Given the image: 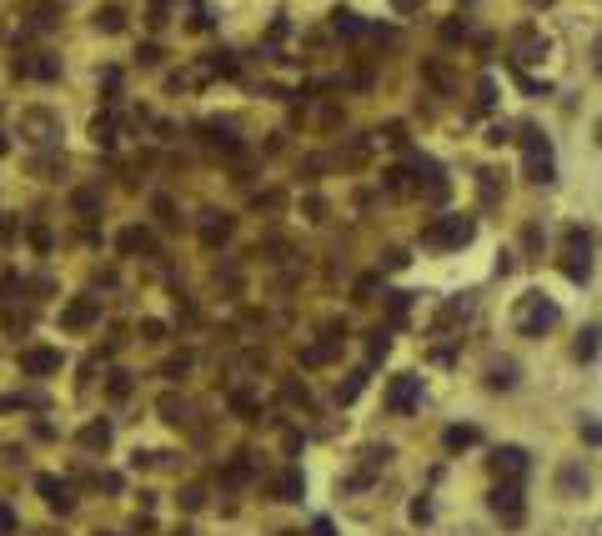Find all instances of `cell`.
Returning <instances> with one entry per match:
<instances>
[{"instance_id":"1","label":"cell","mask_w":602,"mask_h":536,"mask_svg":"<svg viewBox=\"0 0 602 536\" xmlns=\"http://www.w3.org/2000/svg\"><path fill=\"white\" fill-rule=\"evenodd\" d=\"M557 266H562V276L567 281H587L592 276V231L587 226H562V236H557Z\"/></svg>"},{"instance_id":"2","label":"cell","mask_w":602,"mask_h":536,"mask_svg":"<svg viewBox=\"0 0 602 536\" xmlns=\"http://www.w3.org/2000/svg\"><path fill=\"white\" fill-rule=\"evenodd\" d=\"M557 321H562V311H557V301L542 296V291H527V296L517 301V311H512V326H517V336H527V341H542L547 331H557Z\"/></svg>"},{"instance_id":"3","label":"cell","mask_w":602,"mask_h":536,"mask_svg":"<svg viewBox=\"0 0 602 536\" xmlns=\"http://www.w3.org/2000/svg\"><path fill=\"white\" fill-rule=\"evenodd\" d=\"M517 141H522V176L532 186H552L557 181V151H552V141L537 126H522Z\"/></svg>"},{"instance_id":"4","label":"cell","mask_w":602,"mask_h":536,"mask_svg":"<svg viewBox=\"0 0 602 536\" xmlns=\"http://www.w3.org/2000/svg\"><path fill=\"white\" fill-rule=\"evenodd\" d=\"M472 236H477L472 216H437L432 226H422V246L427 251H462Z\"/></svg>"},{"instance_id":"5","label":"cell","mask_w":602,"mask_h":536,"mask_svg":"<svg viewBox=\"0 0 602 536\" xmlns=\"http://www.w3.org/2000/svg\"><path fill=\"white\" fill-rule=\"evenodd\" d=\"M487 506H492V516H497L507 531H517V526L527 521V501H522V486H512V481H497V486L487 491Z\"/></svg>"},{"instance_id":"6","label":"cell","mask_w":602,"mask_h":536,"mask_svg":"<svg viewBox=\"0 0 602 536\" xmlns=\"http://www.w3.org/2000/svg\"><path fill=\"white\" fill-rule=\"evenodd\" d=\"M21 136L31 146H56L61 141V116L56 111H21Z\"/></svg>"},{"instance_id":"7","label":"cell","mask_w":602,"mask_h":536,"mask_svg":"<svg viewBox=\"0 0 602 536\" xmlns=\"http://www.w3.org/2000/svg\"><path fill=\"white\" fill-rule=\"evenodd\" d=\"M527 471H532V456H527L522 446H497V451H492V476H497V481L522 486V481H527Z\"/></svg>"},{"instance_id":"8","label":"cell","mask_w":602,"mask_h":536,"mask_svg":"<svg viewBox=\"0 0 602 536\" xmlns=\"http://www.w3.org/2000/svg\"><path fill=\"white\" fill-rule=\"evenodd\" d=\"M547 51H552V46H547V36H542L537 26H522V31L512 36V66H517V71H522V66H537Z\"/></svg>"},{"instance_id":"9","label":"cell","mask_w":602,"mask_h":536,"mask_svg":"<svg viewBox=\"0 0 602 536\" xmlns=\"http://www.w3.org/2000/svg\"><path fill=\"white\" fill-rule=\"evenodd\" d=\"M417 401H422V376H397L392 386H387V411L392 416H412L417 411Z\"/></svg>"},{"instance_id":"10","label":"cell","mask_w":602,"mask_h":536,"mask_svg":"<svg viewBox=\"0 0 602 536\" xmlns=\"http://www.w3.org/2000/svg\"><path fill=\"white\" fill-rule=\"evenodd\" d=\"M342 341H347V326H327L322 331V341H312V346H301V366H327L337 351H342Z\"/></svg>"},{"instance_id":"11","label":"cell","mask_w":602,"mask_h":536,"mask_svg":"<svg viewBox=\"0 0 602 536\" xmlns=\"http://www.w3.org/2000/svg\"><path fill=\"white\" fill-rule=\"evenodd\" d=\"M16 76H26V81H56L61 76V56H51V51L16 56Z\"/></svg>"},{"instance_id":"12","label":"cell","mask_w":602,"mask_h":536,"mask_svg":"<svg viewBox=\"0 0 602 536\" xmlns=\"http://www.w3.org/2000/svg\"><path fill=\"white\" fill-rule=\"evenodd\" d=\"M101 321V296H76L66 311H61V326L66 331H91Z\"/></svg>"},{"instance_id":"13","label":"cell","mask_w":602,"mask_h":536,"mask_svg":"<svg viewBox=\"0 0 602 536\" xmlns=\"http://www.w3.org/2000/svg\"><path fill=\"white\" fill-rule=\"evenodd\" d=\"M61 361H66V356H61L56 346H26V351H21V371H26V376H56Z\"/></svg>"},{"instance_id":"14","label":"cell","mask_w":602,"mask_h":536,"mask_svg":"<svg viewBox=\"0 0 602 536\" xmlns=\"http://www.w3.org/2000/svg\"><path fill=\"white\" fill-rule=\"evenodd\" d=\"M196 231H201V246H221V241H231V231H236V221L226 216V211H201V221H196Z\"/></svg>"},{"instance_id":"15","label":"cell","mask_w":602,"mask_h":536,"mask_svg":"<svg viewBox=\"0 0 602 536\" xmlns=\"http://www.w3.org/2000/svg\"><path fill=\"white\" fill-rule=\"evenodd\" d=\"M36 491H41V496H46V506H51V511H61V516L76 506L71 481H61V476H51V471H41V476H36Z\"/></svg>"},{"instance_id":"16","label":"cell","mask_w":602,"mask_h":536,"mask_svg":"<svg viewBox=\"0 0 602 536\" xmlns=\"http://www.w3.org/2000/svg\"><path fill=\"white\" fill-rule=\"evenodd\" d=\"M116 246H121V256H151V251H156V236H151L146 226H126V231L116 236Z\"/></svg>"},{"instance_id":"17","label":"cell","mask_w":602,"mask_h":536,"mask_svg":"<svg viewBox=\"0 0 602 536\" xmlns=\"http://www.w3.org/2000/svg\"><path fill=\"white\" fill-rule=\"evenodd\" d=\"M76 441H81V451H106L111 446V421L101 416V421H86L81 431H76Z\"/></svg>"},{"instance_id":"18","label":"cell","mask_w":602,"mask_h":536,"mask_svg":"<svg viewBox=\"0 0 602 536\" xmlns=\"http://www.w3.org/2000/svg\"><path fill=\"white\" fill-rule=\"evenodd\" d=\"M512 386H517V361H512V356L492 361V366H487V391H512Z\"/></svg>"},{"instance_id":"19","label":"cell","mask_w":602,"mask_h":536,"mask_svg":"<svg viewBox=\"0 0 602 536\" xmlns=\"http://www.w3.org/2000/svg\"><path fill=\"white\" fill-rule=\"evenodd\" d=\"M246 481H251V451H236L221 466V486H246Z\"/></svg>"},{"instance_id":"20","label":"cell","mask_w":602,"mask_h":536,"mask_svg":"<svg viewBox=\"0 0 602 536\" xmlns=\"http://www.w3.org/2000/svg\"><path fill=\"white\" fill-rule=\"evenodd\" d=\"M301 491H307V476H301L296 466H286L276 476V501H301Z\"/></svg>"},{"instance_id":"21","label":"cell","mask_w":602,"mask_h":536,"mask_svg":"<svg viewBox=\"0 0 602 536\" xmlns=\"http://www.w3.org/2000/svg\"><path fill=\"white\" fill-rule=\"evenodd\" d=\"M16 406H26V411H46L51 396H46V391H11V396H0V411H16Z\"/></svg>"},{"instance_id":"22","label":"cell","mask_w":602,"mask_h":536,"mask_svg":"<svg viewBox=\"0 0 602 536\" xmlns=\"http://www.w3.org/2000/svg\"><path fill=\"white\" fill-rule=\"evenodd\" d=\"M156 411H161L171 426H186V421H191V401H186V396H176V391H171V396H161V401H156Z\"/></svg>"},{"instance_id":"23","label":"cell","mask_w":602,"mask_h":536,"mask_svg":"<svg viewBox=\"0 0 602 536\" xmlns=\"http://www.w3.org/2000/svg\"><path fill=\"white\" fill-rule=\"evenodd\" d=\"M477 441H482L477 426H447V431H442V446H447V451H467V446H477Z\"/></svg>"},{"instance_id":"24","label":"cell","mask_w":602,"mask_h":536,"mask_svg":"<svg viewBox=\"0 0 602 536\" xmlns=\"http://www.w3.org/2000/svg\"><path fill=\"white\" fill-rule=\"evenodd\" d=\"M116 131H121V126H116V116H111V111L91 121V141H96L101 151H111V146H116Z\"/></svg>"},{"instance_id":"25","label":"cell","mask_w":602,"mask_h":536,"mask_svg":"<svg viewBox=\"0 0 602 536\" xmlns=\"http://www.w3.org/2000/svg\"><path fill=\"white\" fill-rule=\"evenodd\" d=\"M96 31L121 36V31H126V11H121V6H101V11H96Z\"/></svg>"},{"instance_id":"26","label":"cell","mask_w":602,"mask_h":536,"mask_svg":"<svg viewBox=\"0 0 602 536\" xmlns=\"http://www.w3.org/2000/svg\"><path fill=\"white\" fill-rule=\"evenodd\" d=\"M332 31H337V36H367L372 26H367L357 11H337V16H332Z\"/></svg>"},{"instance_id":"27","label":"cell","mask_w":602,"mask_h":536,"mask_svg":"<svg viewBox=\"0 0 602 536\" xmlns=\"http://www.w3.org/2000/svg\"><path fill=\"white\" fill-rule=\"evenodd\" d=\"M557 491H562V496H582V491H587V471H582V466H562Z\"/></svg>"},{"instance_id":"28","label":"cell","mask_w":602,"mask_h":536,"mask_svg":"<svg viewBox=\"0 0 602 536\" xmlns=\"http://www.w3.org/2000/svg\"><path fill=\"white\" fill-rule=\"evenodd\" d=\"M206 141H211V146H226V151H241L236 131H231V126H221V121H206Z\"/></svg>"},{"instance_id":"29","label":"cell","mask_w":602,"mask_h":536,"mask_svg":"<svg viewBox=\"0 0 602 536\" xmlns=\"http://www.w3.org/2000/svg\"><path fill=\"white\" fill-rule=\"evenodd\" d=\"M477 191H482V206H497V201H502V181H497V171H477Z\"/></svg>"},{"instance_id":"30","label":"cell","mask_w":602,"mask_h":536,"mask_svg":"<svg viewBox=\"0 0 602 536\" xmlns=\"http://www.w3.org/2000/svg\"><path fill=\"white\" fill-rule=\"evenodd\" d=\"M362 386H367V366H362V371H352V376H347V381L337 386V406L357 401V396H362Z\"/></svg>"},{"instance_id":"31","label":"cell","mask_w":602,"mask_h":536,"mask_svg":"<svg viewBox=\"0 0 602 536\" xmlns=\"http://www.w3.org/2000/svg\"><path fill=\"white\" fill-rule=\"evenodd\" d=\"M231 411H236L241 421H261V401H256V396H246V391H236V396H231Z\"/></svg>"},{"instance_id":"32","label":"cell","mask_w":602,"mask_h":536,"mask_svg":"<svg viewBox=\"0 0 602 536\" xmlns=\"http://www.w3.org/2000/svg\"><path fill=\"white\" fill-rule=\"evenodd\" d=\"M377 291H382V271H372V276H362V281L352 286V301H377Z\"/></svg>"},{"instance_id":"33","label":"cell","mask_w":602,"mask_h":536,"mask_svg":"<svg viewBox=\"0 0 602 536\" xmlns=\"http://www.w3.org/2000/svg\"><path fill=\"white\" fill-rule=\"evenodd\" d=\"M597 336H602L597 326H582V336H577V346H572L577 361H592V356H597Z\"/></svg>"},{"instance_id":"34","label":"cell","mask_w":602,"mask_h":536,"mask_svg":"<svg viewBox=\"0 0 602 536\" xmlns=\"http://www.w3.org/2000/svg\"><path fill=\"white\" fill-rule=\"evenodd\" d=\"M387 311H392V321L402 326V321H407V311H412V291H392V301H387Z\"/></svg>"},{"instance_id":"35","label":"cell","mask_w":602,"mask_h":536,"mask_svg":"<svg viewBox=\"0 0 602 536\" xmlns=\"http://www.w3.org/2000/svg\"><path fill=\"white\" fill-rule=\"evenodd\" d=\"M186 371H191V356H186V351H181V356H171V361L161 366V376H166V381H181Z\"/></svg>"},{"instance_id":"36","label":"cell","mask_w":602,"mask_h":536,"mask_svg":"<svg viewBox=\"0 0 602 536\" xmlns=\"http://www.w3.org/2000/svg\"><path fill=\"white\" fill-rule=\"evenodd\" d=\"M106 391H111V401H126V396H131V376H126V371H111Z\"/></svg>"},{"instance_id":"37","label":"cell","mask_w":602,"mask_h":536,"mask_svg":"<svg viewBox=\"0 0 602 536\" xmlns=\"http://www.w3.org/2000/svg\"><path fill=\"white\" fill-rule=\"evenodd\" d=\"M387 351H392V336H387V331H372V341H367V356H372V361H382Z\"/></svg>"},{"instance_id":"38","label":"cell","mask_w":602,"mask_h":536,"mask_svg":"<svg viewBox=\"0 0 602 536\" xmlns=\"http://www.w3.org/2000/svg\"><path fill=\"white\" fill-rule=\"evenodd\" d=\"M176 501H181L186 511H201V506H206V491H201V486H181V496H176Z\"/></svg>"},{"instance_id":"39","label":"cell","mask_w":602,"mask_h":536,"mask_svg":"<svg viewBox=\"0 0 602 536\" xmlns=\"http://www.w3.org/2000/svg\"><path fill=\"white\" fill-rule=\"evenodd\" d=\"M76 211H81V216H96V211H101V196H96V191H76Z\"/></svg>"},{"instance_id":"40","label":"cell","mask_w":602,"mask_h":536,"mask_svg":"<svg viewBox=\"0 0 602 536\" xmlns=\"http://www.w3.org/2000/svg\"><path fill=\"white\" fill-rule=\"evenodd\" d=\"M407 261H412V256H407L402 246H392V251H382V271H402Z\"/></svg>"},{"instance_id":"41","label":"cell","mask_w":602,"mask_h":536,"mask_svg":"<svg viewBox=\"0 0 602 536\" xmlns=\"http://www.w3.org/2000/svg\"><path fill=\"white\" fill-rule=\"evenodd\" d=\"M146 21H151V26H166V21H171V0H151Z\"/></svg>"},{"instance_id":"42","label":"cell","mask_w":602,"mask_h":536,"mask_svg":"<svg viewBox=\"0 0 602 536\" xmlns=\"http://www.w3.org/2000/svg\"><path fill=\"white\" fill-rule=\"evenodd\" d=\"M51 26H56V11H51V6L31 11V31H51Z\"/></svg>"},{"instance_id":"43","label":"cell","mask_w":602,"mask_h":536,"mask_svg":"<svg viewBox=\"0 0 602 536\" xmlns=\"http://www.w3.org/2000/svg\"><path fill=\"white\" fill-rule=\"evenodd\" d=\"M377 136H382L387 146H407V126H397V121H392V126H382Z\"/></svg>"},{"instance_id":"44","label":"cell","mask_w":602,"mask_h":536,"mask_svg":"<svg viewBox=\"0 0 602 536\" xmlns=\"http://www.w3.org/2000/svg\"><path fill=\"white\" fill-rule=\"evenodd\" d=\"M582 441H592V446H602V421H592V416H582Z\"/></svg>"},{"instance_id":"45","label":"cell","mask_w":602,"mask_h":536,"mask_svg":"<svg viewBox=\"0 0 602 536\" xmlns=\"http://www.w3.org/2000/svg\"><path fill=\"white\" fill-rule=\"evenodd\" d=\"M0 326H6V331H26L31 316H26V311H21V316H16V311H0Z\"/></svg>"},{"instance_id":"46","label":"cell","mask_w":602,"mask_h":536,"mask_svg":"<svg viewBox=\"0 0 602 536\" xmlns=\"http://www.w3.org/2000/svg\"><path fill=\"white\" fill-rule=\"evenodd\" d=\"M517 86H522L527 96H547V81H532L527 71H517Z\"/></svg>"},{"instance_id":"47","label":"cell","mask_w":602,"mask_h":536,"mask_svg":"<svg viewBox=\"0 0 602 536\" xmlns=\"http://www.w3.org/2000/svg\"><path fill=\"white\" fill-rule=\"evenodd\" d=\"M141 341H166V321H141Z\"/></svg>"},{"instance_id":"48","label":"cell","mask_w":602,"mask_h":536,"mask_svg":"<svg viewBox=\"0 0 602 536\" xmlns=\"http://www.w3.org/2000/svg\"><path fill=\"white\" fill-rule=\"evenodd\" d=\"M0 536H16V511L0 501Z\"/></svg>"},{"instance_id":"49","label":"cell","mask_w":602,"mask_h":536,"mask_svg":"<svg viewBox=\"0 0 602 536\" xmlns=\"http://www.w3.org/2000/svg\"><path fill=\"white\" fill-rule=\"evenodd\" d=\"M462 36H467V21H447L442 26V41H462Z\"/></svg>"},{"instance_id":"50","label":"cell","mask_w":602,"mask_h":536,"mask_svg":"<svg viewBox=\"0 0 602 536\" xmlns=\"http://www.w3.org/2000/svg\"><path fill=\"white\" fill-rule=\"evenodd\" d=\"M136 56H141V66H161V56H166V51H161V46H141Z\"/></svg>"},{"instance_id":"51","label":"cell","mask_w":602,"mask_h":536,"mask_svg":"<svg viewBox=\"0 0 602 536\" xmlns=\"http://www.w3.org/2000/svg\"><path fill=\"white\" fill-rule=\"evenodd\" d=\"M156 216H161V221H166V226H176V206H171V201H166V196H156Z\"/></svg>"},{"instance_id":"52","label":"cell","mask_w":602,"mask_h":536,"mask_svg":"<svg viewBox=\"0 0 602 536\" xmlns=\"http://www.w3.org/2000/svg\"><path fill=\"white\" fill-rule=\"evenodd\" d=\"M412 521H432V501H427V496L412 501Z\"/></svg>"},{"instance_id":"53","label":"cell","mask_w":602,"mask_h":536,"mask_svg":"<svg viewBox=\"0 0 602 536\" xmlns=\"http://www.w3.org/2000/svg\"><path fill=\"white\" fill-rule=\"evenodd\" d=\"M492 101H497V86L482 81V86H477V106H492Z\"/></svg>"},{"instance_id":"54","label":"cell","mask_w":602,"mask_h":536,"mask_svg":"<svg viewBox=\"0 0 602 536\" xmlns=\"http://www.w3.org/2000/svg\"><path fill=\"white\" fill-rule=\"evenodd\" d=\"M312 536H337V531H332V521H327V516H317V521H312Z\"/></svg>"},{"instance_id":"55","label":"cell","mask_w":602,"mask_h":536,"mask_svg":"<svg viewBox=\"0 0 602 536\" xmlns=\"http://www.w3.org/2000/svg\"><path fill=\"white\" fill-rule=\"evenodd\" d=\"M392 6H397V16H412V11L422 6V0H392Z\"/></svg>"},{"instance_id":"56","label":"cell","mask_w":602,"mask_h":536,"mask_svg":"<svg viewBox=\"0 0 602 536\" xmlns=\"http://www.w3.org/2000/svg\"><path fill=\"white\" fill-rule=\"evenodd\" d=\"M11 231H16V226H11L6 216H0V241H11Z\"/></svg>"},{"instance_id":"57","label":"cell","mask_w":602,"mask_h":536,"mask_svg":"<svg viewBox=\"0 0 602 536\" xmlns=\"http://www.w3.org/2000/svg\"><path fill=\"white\" fill-rule=\"evenodd\" d=\"M527 6H537V11H542V6H557V0H527Z\"/></svg>"},{"instance_id":"58","label":"cell","mask_w":602,"mask_h":536,"mask_svg":"<svg viewBox=\"0 0 602 536\" xmlns=\"http://www.w3.org/2000/svg\"><path fill=\"white\" fill-rule=\"evenodd\" d=\"M597 71H602V41H597Z\"/></svg>"},{"instance_id":"59","label":"cell","mask_w":602,"mask_h":536,"mask_svg":"<svg viewBox=\"0 0 602 536\" xmlns=\"http://www.w3.org/2000/svg\"><path fill=\"white\" fill-rule=\"evenodd\" d=\"M592 131H597V146H602V121H597V126H592Z\"/></svg>"},{"instance_id":"60","label":"cell","mask_w":602,"mask_h":536,"mask_svg":"<svg viewBox=\"0 0 602 536\" xmlns=\"http://www.w3.org/2000/svg\"><path fill=\"white\" fill-rule=\"evenodd\" d=\"M281 536H301V531H281Z\"/></svg>"}]
</instances>
